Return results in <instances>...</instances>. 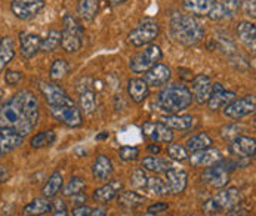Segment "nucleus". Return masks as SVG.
<instances>
[{"label": "nucleus", "instance_id": "obj_1", "mask_svg": "<svg viewBox=\"0 0 256 216\" xmlns=\"http://www.w3.org/2000/svg\"><path fill=\"white\" fill-rule=\"evenodd\" d=\"M170 32L176 42L184 46H196L204 37V30L192 15L175 14L170 20Z\"/></svg>", "mask_w": 256, "mask_h": 216}, {"label": "nucleus", "instance_id": "obj_2", "mask_svg": "<svg viewBox=\"0 0 256 216\" xmlns=\"http://www.w3.org/2000/svg\"><path fill=\"white\" fill-rule=\"evenodd\" d=\"M192 95L190 89L180 83L166 86L157 96V104L162 111L168 114H176L191 106Z\"/></svg>", "mask_w": 256, "mask_h": 216}, {"label": "nucleus", "instance_id": "obj_3", "mask_svg": "<svg viewBox=\"0 0 256 216\" xmlns=\"http://www.w3.org/2000/svg\"><path fill=\"white\" fill-rule=\"evenodd\" d=\"M0 129H14L20 135L26 136L34 129V126L24 116L22 110L10 100L0 108Z\"/></svg>", "mask_w": 256, "mask_h": 216}, {"label": "nucleus", "instance_id": "obj_4", "mask_svg": "<svg viewBox=\"0 0 256 216\" xmlns=\"http://www.w3.org/2000/svg\"><path fill=\"white\" fill-rule=\"evenodd\" d=\"M243 200V194L240 190L231 186L224 191H220L214 198L208 200L203 204V210L208 216H215L220 212H234L238 209L240 203Z\"/></svg>", "mask_w": 256, "mask_h": 216}, {"label": "nucleus", "instance_id": "obj_5", "mask_svg": "<svg viewBox=\"0 0 256 216\" xmlns=\"http://www.w3.org/2000/svg\"><path fill=\"white\" fill-rule=\"evenodd\" d=\"M83 27L80 22L72 16L66 15L62 20V32H61V48L66 52H78L83 46Z\"/></svg>", "mask_w": 256, "mask_h": 216}, {"label": "nucleus", "instance_id": "obj_6", "mask_svg": "<svg viewBox=\"0 0 256 216\" xmlns=\"http://www.w3.org/2000/svg\"><path fill=\"white\" fill-rule=\"evenodd\" d=\"M162 60V49L157 44H148L144 50L138 52L129 62V67L134 72H146Z\"/></svg>", "mask_w": 256, "mask_h": 216}, {"label": "nucleus", "instance_id": "obj_7", "mask_svg": "<svg viewBox=\"0 0 256 216\" xmlns=\"http://www.w3.org/2000/svg\"><path fill=\"white\" fill-rule=\"evenodd\" d=\"M158 36V26L156 21H144L141 24H138L128 36V42L135 46V48H141L150 44L156 37Z\"/></svg>", "mask_w": 256, "mask_h": 216}, {"label": "nucleus", "instance_id": "obj_8", "mask_svg": "<svg viewBox=\"0 0 256 216\" xmlns=\"http://www.w3.org/2000/svg\"><path fill=\"white\" fill-rule=\"evenodd\" d=\"M52 116L55 120H58L60 123L68 126V128H77L82 124L83 122V114L82 110L74 104L73 101L62 104V106H56V107H49Z\"/></svg>", "mask_w": 256, "mask_h": 216}, {"label": "nucleus", "instance_id": "obj_9", "mask_svg": "<svg viewBox=\"0 0 256 216\" xmlns=\"http://www.w3.org/2000/svg\"><path fill=\"white\" fill-rule=\"evenodd\" d=\"M202 180L214 188H224L230 182V168L228 163L220 160L218 163L209 166L202 174Z\"/></svg>", "mask_w": 256, "mask_h": 216}, {"label": "nucleus", "instance_id": "obj_10", "mask_svg": "<svg viewBox=\"0 0 256 216\" xmlns=\"http://www.w3.org/2000/svg\"><path fill=\"white\" fill-rule=\"evenodd\" d=\"M12 101L22 110L24 116L28 118V122L36 128L38 122V104L37 98L30 90H20L14 95Z\"/></svg>", "mask_w": 256, "mask_h": 216}, {"label": "nucleus", "instance_id": "obj_11", "mask_svg": "<svg viewBox=\"0 0 256 216\" xmlns=\"http://www.w3.org/2000/svg\"><path fill=\"white\" fill-rule=\"evenodd\" d=\"M44 8V0H14L10 3L12 14L22 21H28L37 16Z\"/></svg>", "mask_w": 256, "mask_h": 216}, {"label": "nucleus", "instance_id": "obj_12", "mask_svg": "<svg viewBox=\"0 0 256 216\" xmlns=\"http://www.w3.org/2000/svg\"><path fill=\"white\" fill-rule=\"evenodd\" d=\"M255 96L254 95H246L240 100L231 101L228 106L224 107V116L228 118H242L244 116H249L250 112L255 111Z\"/></svg>", "mask_w": 256, "mask_h": 216}, {"label": "nucleus", "instance_id": "obj_13", "mask_svg": "<svg viewBox=\"0 0 256 216\" xmlns=\"http://www.w3.org/2000/svg\"><path fill=\"white\" fill-rule=\"evenodd\" d=\"M42 95L44 96V101L48 104V107H56V106H62L67 104L70 101H73L64 89H61L58 84L55 83H48V82H40L38 84Z\"/></svg>", "mask_w": 256, "mask_h": 216}, {"label": "nucleus", "instance_id": "obj_14", "mask_svg": "<svg viewBox=\"0 0 256 216\" xmlns=\"http://www.w3.org/2000/svg\"><path fill=\"white\" fill-rule=\"evenodd\" d=\"M212 84H214V82L210 80L209 76L197 74L191 82V90L190 92L192 95V100H196L198 104L208 102V100L212 94Z\"/></svg>", "mask_w": 256, "mask_h": 216}, {"label": "nucleus", "instance_id": "obj_15", "mask_svg": "<svg viewBox=\"0 0 256 216\" xmlns=\"http://www.w3.org/2000/svg\"><path fill=\"white\" fill-rule=\"evenodd\" d=\"M188 160L192 168H209L222 160V154L218 148L209 146V148L191 152V156H188Z\"/></svg>", "mask_w": 256, "mask_h": 216}, {"label": "nucleus", "instance_id": "obj_16", "mask_svg": "<svg viewBox=\"0 0 256 216\" xmlns=\"http://www.w3.org/2000/svg\"><path fill=\"white\" fill-rule=\"evenodd\" d=\"M142 132L146 138H150L154 142H168L169 144L174 140L172 130L166 124H163L162 122H157V123L146 122L142 126Z\"/></svg>", "mask_w": 256, "mask_h": 216}, {"label": "nucleus", "instance_id": "obj_17", "mask_svg": "<svg viewBox=\"0 0 256 216\" xmlns=\"http://www.w3.org/2000/svg\"><path fill=\"white\" fill-rule=\"evenodd\" d=\"M164 182L168 186L169 194H181L185 191L186 185H188V174L182 169H174L170 168L169 170L164 172Z\"/></svg>", "mask_w": 256, "mask_h": 216}, {"label": "nucleus", "instance_id": "obj_18", "mask_svg": "<svg viewBox=\"0 0 256 216\" xmlns=\"http://www.w3.org/2000/svg\"><path fill=\"white\" fill-rule=\"evenodd\" d=\"M256 151V142L254 138L250 136H243L238 135L232 140V142L230 144V152L236 157L240 158H249L254 157Z\"/></svg>", "mask_w": 256, "mask_h": 216}, {"label": "nucleus", "instance_id": "obj_19", "mask_svg": "<svg viewBox=\"0 0 256 216\" xmlns=\"http://www.w3.org/2000/svg\"><path fill=\"white\" fill-rule=\"evenodd\" d=\"M236 94L231 90H225L220 83H214L212 84V94L208 100V106L212 111H218L220 108L228 106L231 101H234Z\"/></svg>", "mask_w": 256, "mask_h": 216}, {"label": "nucleus", "instance_id": "obj_20", "mask_svg": "<svg viewBox=\"0 0 256 216\" xmlns=\"http://www.w3.org/2000/svg\"><path fill=\"white\" fill-rule=\"evenodd\" d=\"M172 77V72L170 68L164 64H156L152 68H150L146 72V83L148 84V88H160V86H164L168 84V82L170 80Z\"/></svg>", "mask_w": 256, "mask_h": 216}, {"label": "nucleus", "instance_id": "obj_21", "mask_svg": "<svg viewBox=\"0 0 256 216\" xmlns=\"http://www.w3.org/2000/svg\"><path fill=\"white\" fill-rule=\"evenodd\" d=\"M122 188H123V184L120 180H111V182L102 185L101 188H96L94 191V200L96 203L106 204V203L111 202L114 197L118 196V192L122 191Z\"/></svg>", "mask_w": 256, "mask_h": 216}, {"label": "nucleus", "instance_id": "obj_22", "mask_svg": "<svg viewBox=\"0 0 256 216\" xmlns=\"http://www.w3.org/2000/svg\"><path fill=\"white\" fill-rule=\"evenodd\" d=\"M24 136L14 129H0V154L9 152L22 144Z\"/></svg>", "mask_w": 256, "mask_h": 216}, {"label": "nucleus", "instance_id": "obj_23", "mask_svg": "<svg viewBox=\"0 0 256 216\" xmlns=\"http://www.w3.org/2000/svg\"><path fill=\"white\" fill-rule=\"evenodd\" d=\"M20 43H21V55L24 58H33L37 55V52L40 50V44H42V38L37 34H21L20 36Z\"/></svg>", "mask_w": 256, "mask_h": 216}, {"label": "nucleus", "instance_id": "obj_24", "mask_svg": "<svg viewBox=\"0 0 256 216\" xmlns=\"http://www.w3.org/2000/svg\"><path fill=\"white\" fill-rule=\"evenodd\" d=\"M162 123L166 124L170 130H188L194 126V117L192 116H178L170 114L166 117H162Z\"/></svg>", "mask_w": 256, "mask_h": 216}, {"label": "nucleus", "instance_id": "obj_25", "mask_svg": "<svg viewBox=\"0 0 256 216\" xmlns=\"http://www.w3.org/2000/svg\"><path fill=\"white\" fill-rule=\"evenodd\" d=\"M128 92L132 101L135 102H144L150 94V88L144 78H130L128 83Z\"/></svg>", "mask_w": 256, "mask_h": 216}, {"label": "nucleus", "instance_id": "obj_26", "mask_svg": "<svg viewBox=\"0 0 256 216\" xmlns=\"http://www.w3.org/2000/svg\"><path fill=\"white\" fill-rule=\"evenodd\" d=\"M92 174H94V176L98 180H108L111 176V174H112V163H111L110 158L107 156H104V154L98 156L95 158V162H94Z\"/></svg>", "mask_w": 256, "mask_h": 216}, {"label": "nucleus", "instance_id": "obj_27", "mask_svg": "<svg viewBox=\"0 0 256 216\" xmlns=\"http://www.w3.org/2000/svg\"><path fill=\"white\" fill-rule=\"evenodd\" d=\"M237 36L238 38L252 50L255 52V46H256V27L255 24L252 22H240L238 27H237Z\"/></svg>", "mask_w": 256, "mask_h": 216}, {"label": "nucleus", "instance_id": "obj_28", "mask_svg": "<svg viewBox=\"0 0 256 216\" xmlns=\"http://www.w3.org/2000/svg\"><path fill=\"white\" fill-rule=\"evenodd\" d=\"M182 8L191 15L208 16L212 8L210 0H182Z\"/></svg>", "mask_w": 256, "mask_h": 216}, {"label": "nucleus", "instance_id": "obj_29", "mask_svg": "<svg viewBox=\"0 0 256 216\" xmlns=\"http://www.w3.org/2000/svg\"><path fill=\"white\" fill-rule=\"evenodd\" d=\"M100 10V0H78L77 14L82 21H92Z\"/></svg>", "mask_w": 256, "mask_h": 216}, {"label": "nucleus", "instance_id": "obj_30", "mask_svg": "<svg viewBox=\"0 0 256 216\" xmlns=\"http://www.w3.org/2000/svg\"><path fill=\"white\" fill-rule=\"evenodd\" d=\"M117 202L120 206L123 208H128V209H135V208H140L146 202V198L144 196L138 194L136 191H123V192H118L117 196Z\"/></svg>", "mask_w": 256, "mask_h": 216}, {"label": "nucleus", "instance_id": "obj_31", "mask_svg": "<svg viewBox=\"0 0 256 216\" xmlns=\"http://www.w3.org/2000/svg\"><path fill=\"white\" fill-rule=\"evenodd\" d=\"M49 210H52V203H49V198L40 197V198H34L32 203H28V204L22 209V215L40 216L48 214Z\"/></svg>", "mask_w": 256, "mask_h": 216}, {"label": "nucleus", "instance_id": "obj_32", "mask_svg": "<svg viewBox=\"0 0 256 216\" xmlns=\"http://www.w3.org/2000/svg\"><path fill=\"white\" fill-rule=\"evenodd\" d=\"M62 184H64V180H62L61 172H60V170H55V172L50 175V178L46 180V184H44V186H43V190H42L43 197H44V198H52V197H55V196L61 191Z\"/></svg>", "mask_w": 256, "mask_h": 216}, {"label": "nucleus", "instance_id": "obj_33", "mask_svg": "<svg viewBox=\"0 0 256 216\" xmlns=\"http://www.w3.org/2000/svg\"><path fill=\"white\" fill-rule=\"evenodd\" d=\"M15 56V42L10 37H3L0 40V72L12 61Z\"/></svg>", "mask_w": 256, "mask_h": 216}, {"label": "nucleus", "instance_id": "obj_34", "mask_svg": "<svg viewBox=\"0 0 256 216\" xmlns=\"http://www.w3.org/2000/svg\"><path fill=\"white\" fill-rule=\"evenodd\" d=\"M142 168L150 172H154V174H162V172H166L172 168V163L164 160V158H160V157H154V156H150L146 157L142 162H141Z\"/></svg>", "mask_w": 256, "mask_h": 216}, {"label": "nucleus", "instance_id": "obj_35", "mask_svg": "<svg viewBox=\"0 0 256 216\" xmlns=\"http://www.w3.org/2000/svg\"><path fill=\"white\" fill-rule=\"evenodd\" d=\"M210 145H212V138H210L206 132H202V134H197V135L191 136V138L186 141L185 150H186L188 152H196V151L209 148Z\"/></svg>", "mask_w": 256, "mask_h": 216}, {"label": "nucleus", "instance_id": "obj_36", "mask_svg": "<svg viewBox=\"0 0 256 216\" xmlns=\"http://www.w3.org/2000/svg\"><path fill=\"white\" fill-rule=\"evenodd\" d=\"M60 46H61V33L58 30H50L48 33V36L42 40L40 50H43V52L48 54V52H54Z\"/></svg>", "mask_w": 256, "mask_h": 216}, {"label": "nucleus", "instance_id": "obj_37", "mask_svg": "<svg viewBox=\"0 0 256 216\" xmlns=\"http://www.w3.org/2000/svg\"><path fill=\"white\" fill-rule=\"evenodd\" d=\"M55 140H56V135L54 130H43L32 138L30 145H32V148H44V146L54 144Z\"/></svg>", "mask_w": 256, "mask_h": 216}, {"label": "nucleus", "instance_id": "obj_38", "mask_svg": "<svg viewBox=\"0 0 256 216\" xmlns=\"http://www.w3.org/2000/svg\"><path fill=\"white\" fill-rule=\"evenodd\" d=\"M78 104L80 108L86 112V114H92L96 111V98L95 94L92 90H84L78 96Z\"/></svg>", "mask_w": 256, "mask_h": 216}, {"label": "nucleus", "instance_id": "obj_39", "mask_svg": "<svg viewBox=\"0 0 256 216\" xmlns=\"http://www.w3.org/2000/svg\"><path fill=\"white\" fill-rule=\"evenodd\" d=\"M146 188L152 194V196H157V197H162V196H168V194H169L164 180L157 178V176L148 178Z\"/></svg>", "mask_w": 256, "mask_h": 216}, {"label": "nucleus", "instance_id": "obj_40", "mask_svg": "<svg viewBox=\"0 0 256 216\" xmlns=\"http://www.w3.org/2000/svg\"><path fill=\"white\" fill-rule=\"evenodd\" d=\"M68 62L66 61V60H55L54 61V64L50 66V72H49V76H50V78L54 80V82H58V80H61V78H64L66 76H67V72H68Z\"/></svg>", "mask_w": 256, "mask_h": 216}, {"label": "nucleus", "instance_id": "obj_41", "mask_svg": "<svg viewBox=\"0 0 256 216\" xmlns=\"http://www.w3.org/2000/svg\"><path fill=\"white\" fill-rule=\"evenodd\" d=\"M84 186H86V184H84V180H82V178H78V176H73L70 182L66 185V188H64V196H67V197H74V196H80L82 192H83V190H84Z\"/></svg>", "mask_w": 256, "mask_h": 216}, {"label": "nucleus", "instance_id": "obj_42", "mask_svg": "<svg viewBox=\"0 0 256 216\" xmlns=\"http://www.w3.org/2000/svg\"><path fill=\"white\" fill-rule=\"evenodd\" d=\"M168 156L172 160L176 162H184L188 158V151L185 150V146L181 144H170L168 146Z\"/></svg>", "mask_w": 256, "mask_h": 216}, {"label": "nucleus", "instance_id": "obj_43", "mask_svg": "<svg viewBox=\"0 0 256 216\" xmlns=\"http://www.w3.org/2000/svg\"><path fill=\"white\" fill-rule=\"evenodd\" d=\"M146 172L142 169H135L130 175V184L132 186H135L136 190H141V188H146Z\"/></svg>", "mask_w": 256, "mask_h": 216}, {"label": "nucleus", "instance_id": "obj_44", "mask_svg": "<svg viewBox=\"0 0 256 216\" xmlns=\"http://www.w3.org/2000/svg\"><path fill=\"white\" fill-rule=\"evenodd\" d=\"M140 156V150L136 146H122L118 150V157L123 162H134Z\"/></svg>", "mask_w": 256, "mask_h": 216}, {"label": "nucleus", "instance_id": "obj_45", "mask_svg": "<svg viewBox=\"0 0 256 216\" xmlns=\"http://www.w3.org/2000/svg\"><path fill=\"white\" fill-rule=\"evenodd\" d=\"M52 209H54V216H72L67 210V206L62 200H55L54 204H52Z\"/></svg>", "mask_w": 256, "mask_h": 216}, {"label": "nucleus", "instance_id": "obj_46", "mask_svg": "<svg viewBox=\"0 0 256 216\" xmlns=\"http://www.w3.org/2000/svg\"><path fill=\"white\" fill-rule=\"evenodd\" d=\"M220 3L224 4V8L228 10V14L232 16L234 12L238 9V6L242 4V0H220Z\"/></svg>", "mask_w": 256, "mask_h": 216}, {"label": "nucleus", "instance_id": "obj_47", "mask_svg": "<svg viewBox=\"0 0 256 216\" xmlns=\"http://www.w3.org/2000/svg\"><path fill=\"white\" fill-rule=\"evenodd\" d=\"M22 78V74L20 72H6L4 74V82L8 84H18Z\"/></svg>", "mask_w": 256, "mask_h": 216}, {"label": "nucleus", "instance_id": "obj_48", "mask_svg": "<svg viewBox=\"0 0 256 216\" xmlns=\"http://www.w3.org/2000/svg\"><path fill=\"white\" fill-rule=\"evenodd\" d=\"M243 9H244V14H246L248 16H252V18H255L256 16L255 0H244V2H243Z\"/></svg>", "mask_w": 256, "mask_h": 216}, {"label": "nucleus", "instance_id": "obj_49", "mask_svg": "<svg viewBox=\"0 0 256 216\" xmlns=\"http://www.w3.org/2000/svg\"><path fill=\"white\" fill-rule=\"evenodd\" d=\"M168 208H169L168 203H156V204H151L146 212H150V214H163V212L168 210Z\"/></svg>", "mask_w": 256, "mask_h": 216}, {"label": "nucleus", "instance_id": "obj_50", "mask_svg": "<svg viewBox=\"0 0 256 216\" xmlns=\"http://www.w3.org/2000/svg\"><path fill=\"white\" fill-rule=\"evenodd\" d=\"M90 209H92V208L84 206V204H82V206H76L73 210V216H88L89 215V212H90Z\"/></svg>", "mask_w": 256, "mask_h": 216}, {"label": "nucleus", "instance_id": "obj_51", "mask_svg": "<svg viewBox=\"0 0 256 216\" xmlns=\"http://www.w3.org/2000/svg\"><path fill=\"white\" fill-rule=\"evenodd\" d=\"M88 216H107V212L102 208H92Z\"/></svg>", "mask_w": 256, "mask_h": 216}, {"label": "nucleus", "instance_id": "obj_52", "mask_svg": "<svg viewBox=\"0 0 256 216\" xmlns=\"http://www.w3.org/2000/svg\"><path fill=\"white\" fill-rule=\"evenodd\" d=\"M148 151H150V152H152V154H158V152H160V146H158L157 144L148 145Z\"/></svg>", "mask_w": 256, "mask_h": 216}, {"label": "nucleus", "instance_id": "obj_53", "mask_svg": "<svg viewBox=\"0 0 256 216\" xmlns=\"http://www.w3.org/2000/svg\"><path fill=\"white\" fill-rule=\"evenodd\" d=\"M107 3H110V4H120V3H123V2H126V0H106Z\"/></svg>", "mask_w": 256, "mask_h": 216}, {"label": "nucleus", "instance_id": "obj_54", "mask_svg": "<svg viewBox=\"0 0 256 216\" xmlns=\"http://www.w3.org/2000/svg\"><path fill=\"white\" fill-rule=\"evenodd\" d=\"M142 216H163L162 214H150V212H146V215H142Z\"/></svg>", "mask_w": 256, "mask_h": 216}, {"label": "nucleus", "instance_id": "obj_55", "mask_svg": "<svg viewBox=\"0 0 256 216\" xmlns=\"http://www.w3.org/2000/svg\"><path fill=\"white\" fill-rule=\"evenodd\" d=\"M107 136H108V134H104V135H100L98 140H102V138H107Z\"/></svg>", "mask_w": 256, "mask_h": 216}, {"label": "nucleus", "instance_id": "obj_56", "mask_svg": "<svg viewBox=\"0 0 256 216\" xmlns=\"http://www.w3.org/2000/svg\"><path fill=\"white\" fill-rule=\"evenodd\" d=\"M2 100H3V89L0 88V102H2Z\"/></svg>", "mask_w": 256, "mask_h": 216}, {"label": "nucleus", "instance_id": "obj_57", "mask_svg": "<svg viewBox=\"0 0 256 216\" xmlns=\"http://www.w3.org/2000/svg\"><path fill=\"white\" fill-rule=\"evenodd\" d=\"M185 216H198V215H196V214H190V215H185Z\"/></svg>", "mask_w": 256, "mask_h": 216}, {"label": "nucleus", "instance_id": "obj_58", "mask_svg": "<svg viewBox=\"0 0 256 216\" xmlns=\"http://www.w3.org/2000/svg\"><path fill=\"white\" fill-rule=\"evenodd\" d=\"M210 2H214V0H210Z\"/></svg>", "mask_w": 256, "mask_h": 216}]
</instances>
